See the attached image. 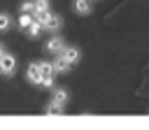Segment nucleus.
Masks as SVG:
<instances>
[{"instance_id": "nucleus-1", "label": "nucleus", "mask_w": 149, "mask_h": 130, "mask_svg": "<svg viewBox=\"0 0 149 130\" xmlns=\"http://www.w3.org/2000/svg\"><path fill=\"white\" fill-rule=\"evenodd\" d=\"M40 26H42V30H49V32H56V30H61L63 28V19H61V14H54V12H44V16H42V21H40Z\"/></svg>"}, {"instance_id": "nucleus-2", "label": "nucleus", "mask_w": 149, "mask_h": 130, "mask_svg": "<svg viewBox=\"0 0 149 130\" xmlns=\"http://www.w3.org/2000/svg\"><path fill=\"white\" fill-rule=\"evenodd\" d=\"M16 72V56H12V53H2L0 56V74L2 77H12Z\"/></svg>"}, {"instance_id": "nucleus-3", "label": "nucleus", "mask_w": 149, "mask_h": 130, "mask_svg": "<svg viewBox=\"0 0 149 130\" xmlns=\"http://www.w3.org/2000/svg\"><path fill=\"white\" fill-rule=\"evenodd\" d=\"M56 56H61V58H63L65 63L74 65V63H79V58H81V51H79L77 46H68V44H65V46H63V49H61V51H58Z\"/></svg>"}, {"instance_id": "nucleus-4", "label": "nucleus", "mask_w": 149, "mask_h": 130, "mask_svg": "<svg viewBox=\"0 0 149 130\" xmlns=\"http://www.w3.org/2000/svg\"><path fill=\"white\" fill-rule=\"evenodd\" d=\"M63 46H65V39H63L61 35H51V37L47 39V44H44V49H47L49 53H54V56H56Z\"/></svg>"}, {"instance_id": "nucleus-5", "label": "nucleus", "mask_w": 149, "mask_h": 130, "mask_svg": "<svg viewBox=\"0 0 149 130\" xmlns=\"http://www.w3.org/2000/svg\"><path fill=\"white\" fill-rule=\"evenodd\" d=\"M72 9L79 16H88L93 12V0H72Z\"/></svg>"}, {"instance_id": "nucleus-6", "label": "nucleus", "mask_w": 149, "mask_h": 130, "mask_svg": "<svg viewBox=\"0 0 149 130\" xmlns=\"http://www.w3.org/2000/svg\"><path fill=\"white\" fill-rule=\"evenodd\" d=\"M26 79H28V84H33V86H40L42 72H40V65H37V63H30V65H28V70H26Z\"/></svg>"}, {"instance_id": "nucleus-7", "label": "nucleus", "mask_w": 149, "mask_h": 130, "mask_svg": "<svg viewBox=\"0 0 149 130\" xmlns=\"http://www.w3.org/2000/svg\"><path fill=\"white\" fill-rule=\"evenodd\" d=\"M44 114H47V116H61V114H65V104L51 100V102L44 104Z\"/></svg>"}, {"instance_id": "nucleus-8", "label": "nucleus", "mask_w": 149, "mask_h": 130, "mask_svg": "<svg viewBox=\"0 0 149 130\" xmlns=\"http://www.w3.org/2000/svg\"><path fill=\"white\" fill-rule=\"evenodd\" d=\"M51 67H54V74H65V72H68L72 65H70V63H65L61 56H56V58L51 60Z\"/></svg>"}, {"instance_id": "nucleus-9", "label": "nucleus", "mask_w": 149, "mask_h": 130, "mask_svg": "<svg viewBox=\"0 0 149 130\" xmlns=\"http://www.w3.org/2000/svg\"><path fill=\"white\" fill-rule=\"evenodd\" d=\"M12 26H14V19L7 12H0V32H7Z\"/></svg>"}, {"instance_id": "nucleus-10", "label": "nucleus", "mask_w": 149, "mask_h": 130, "mask_svg": "<svg viewBox=\"0 0 149 130\" xmlns=\"http://www.w3.org/2000/svg\"><path fill=\"white\" fill-rule=\"evenodd\" d=\"M51 100H54V102H61V104H65V102H68V91H65V88H54V93H51Z\"/></svg>"}, {"instance_id": "nucleus-11", "label": "nucleus", "mask_w": 149, "mask_h": 130, "mask_svg": "<svg viewBox=\"0 0 149 130\" xmlns=\"http://www.w3.org/2000/svg\"><path fill=\"white\" fill-rule=\"evenodd\" d=\"M30 23H33V14H26V12H21V16L16 19V26H19L21 30H26Z\"/></svg>"}, {"instance_id": "nucleus-12", "label": "nucleus", "mask_w": 149, "mask_h": 130, "mask_svg": "<svg viewBox=\"0 0 149 130\" xmlns=\"http://www.w3.org/2000/svg\"><path fill=\"white\" fill-rule=\"evenodd\" d=\"M26 32H28V37H37V35L42 32V26H40V23H37L35 19H33V23H30V26L26 28Z\"/></svg>"}, {"instance_id": "nucleus-13", "label": "nucleus", "mask_w": 149, "mask_h": 130, "mask_svg": "<svg viewBox=\"0 0 149 130\" xmlns=\"http://www.w3.org/2000/svg\"><path fill=\"white\" fill-rule=\"evenodd\" d=\"M19 9L26 12V14H33V12H35V0H23V2L19 5Z\"/></svg>"}, {"instance_id": "nucleus-14", "label": "nucleus", "mask_w": 149, "mask_h": 130, "mask_svg": "<svg viewBox=\"0 0 149 130\" xmlns=\"http://www.w3.org/2000/svg\"><path fill=\"white\" fill-rule=\"evenodd\" d=\"M40 65V72H42V77L44 74H54V67H51V63H37Z\"/></svg>"}, {"instance_id": "nucleus-15", "label": "nucleus", "mask_w": 149, "mask_h": 130, "mask_svg": "<svg viewBox=\"0 0 149 130\" xmlns=\"http://www.w3.org/2000/svg\"><path fill=\"white\" fill-rule=\"evenodd\" d=\"M49 9V0H35V12H47Z\"/></svg>"}, {"instance_id": "nucleus-16", "label": "nucleus", "mask_w": 149, "mask_h": 130, "mask_svg": "<svg viewBox=\"0 0 149 130\" xmlns=\"http://www.w3.org/2000/svg\"><path fill=\"white\" fill-rule=\"evenodd\" d=\"M5 51H7V49H5V44H2V42H0V56H2V53H5Z\"/></svg>"}]
</instances>
